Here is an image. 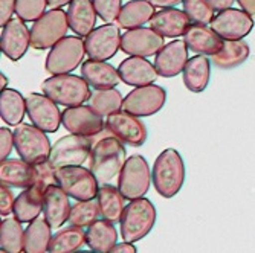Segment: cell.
Here are the masks:
<instances>
[{
    "instance_id": "1",
    "label": "cell",
    "mask_w": 255,
    "mask_h": 253,
    "mask_svg": "<svg viewBox=\"0 0 255 253\" xmlns=\"http://www.w3.org/2000/svg\"><path fill=\"white\" fill-rule=\"evenodd\" d=\"M92 151L89 157V168L97 177L100 185L110 183L123 171L127 154L126 144L118 139L107 127L95 136H90Z\"/></svg>"
},
{
    "instance_id": "2",
    "label": "cell",
    "mask_w": 255,
    "mask_h": 253,
    "mask_svg": "<svg viewBox=\"0 0 255 253\" xmlns=\"http://www.w3.org/2000/svg\"><path fill=\"white\" fill-rule=\"evenodd\" d=\"M153 186L164 198H173L182 189L185 181V164L182 156L174 148L162 151L153 165Z\"/></svg>"
},
{
    "instance_id": "3",
    "label": "cell",
    "mask_w": 255,
    "mask_h": 253,
    "mask_svg": "<svg viewBox=\"0 0 255 253\" xmlns=\"http://www.w3.org/2000/svg\"><path fill=\"white\" fill-rule=\"evenodd\" d=\"M156 208L154 204L144 197L130 200L121 217V237L124 241L136 243L145 238L154 227Z\"/></svg>"
},
{
    "instance_id": "4",
    "label": "cell",
    "mask_w": 255,
    "mask_h": 253,
    "mask_svg": "<svg viewBox=\"0 0 255 253\" xmlns=\"http://www.w3.org/2000/svg\"><path fill=\"white\" fill-rule=\"evenodd\" d=\"M41 90L44 95L54 99L58 105L75 107L81 105L90 98L89 83L78 75L60 74L43 81Z\"/></svg>"
},
{
    "instance_id": "5",
    "label": "cell",
    "mask_w": 255,
    "mask_h": 253,
    "mask_svg": "<svg viewBox=\"0 0 255 253\" xmlns=\"http://www.w3.org/2000/svg\"><path fill=\"white\" fill-rule=\"evenodd\" d=\"M86 54V44L80 35H66L51 48L46 57L44 69L51 75L71 74L83 64Z\"/></svg>"
},
{
    "instance_id": "6",
    "label": "cell",
    "mask_w": 255,
    "mask_h": 253,
    "mask_svg": "<svg viewBox=\"0 0 255 253\" xmlns=\"http://www.w3.org/2000/svg\"><path fill=\"white\" fill-rule=\"evenodd\" d=\"M14 133V148L20 159L37 165L51 156V141L46 136V131L31 124H20L15 127Z\"/></svg>"
},
{
    "instance_id": "7",
    "label": "cell",
    "mask_w": 255,
    "mask_h": 253,
    "mask_svg": "<svg viewBox=\"0 0 255 253\" xmlns=\"http://www.w3.org/2000/svg\"><path fill=\"white\" fill-rule=\"evenodd\" d=\"M67 29H71L67 12L61 8H52L34 21L31 28V48L35 51L51 49L66 37Z\"/></svg>"
},
{
    "instance_id": "8",
    "label": "cell",
    "mask_w": 255,
    "mask_h": 253,
    "mask_svg": "<svg viewBox=\"0 0 255 253\" xmlns=\"http://www.w3.org/2000/svg\"><path fill=\"white\" fill-rule=\"evenodd\" d=\"M151 181V171L145 157L131 154L118 175V188L127 200H134L148 192Z\"/></svg>"
},
{
    "instance_id": "9",
    "label": "cell",
    "mask_w": 255,
    "mask_h": 253,
    "mask_svg": "<svg viewBox=\"0 0 255 253\" xmlns=\"http://www.w3.org/2000/svg\"><path fill=\"white\" fill-rule=\"evenodd\" d=\"M92 151V141L87 136L74 134L63 136L58 139L51 150L49 162L58 169L63 167H75L83 165L89 160Z\"/></svg>"
},
{
    "instance_id": "10",
    "label": "cell",
    "mask_w": 255,
    "mask_h": 253,
    "mask_svg": "<svg viewBox=\"0 0 255 253\" xmlns=\"http://www.w3.org/2000/svg\"><path fill=\"white\" fill-rule=\"evenodd\" d=\"M58 185L75 200H90L97 198L98 180L90 171V168H83V165L63 167L57 169Z\"/></svg>"
},
{
    "instance_id": "11",
    "label": "cell",
    "mask_w": 255,
    "mask_h": 253,
    "mask_svg": "<svg viewBox=\"0 0 255 253\" xmlns=\"http://www.w3.org/2000/svg\"><path fill=\"white\" fill-rule=\"evenodd\" d=\"M167 102V91L164 87L157 84H147L139 85L128 91V95L124 98L123 110L127 113H131L134 116L145 118L153 116L157 111L162 110V107Z\"/></svg>"
},
{
    "instance_id": "12",
    "label": "cell",
    "mask_w": 255,
    "mask_h": 253,
    "mask_svg": "<svg viewBox=\"0 0 255 253\" xmlns=\"http://www.w3.org/2000/svg\"><path fill=\"white\" fill-rule=\"evenodd\" d=\"M121 37L120 26L113 23H106L100 28H95L84 40L89 58L101 61L113 58L121 49Z\"/></svg>"
},
{
    "instance_id": "13",
    "label": "cell",
    "mask_w": 255,
    "mask_h": 253,
    "mask_svg": "<svg viewBox=\"0 0 255 253\" xmlns=\"http://www.w3.org/2000/svg\"><path fill=\"white\" fill-rule=\"evenodd\" d=\"M26 113L31 122L46 133L58 131L63 124V113L57 102L44 93H29L26 96Z\"/></svg>"
},
{
    "instance_id": "14",
    "label": "cell",
    "mask_w": 255,
    "mask_h": 253,
    "mask_svg": "<svg viewBox=\"0 0 255 253\" xmlns=\"http://www.w3.org/2000/svg\"><path fill=\"white\" fill-rule=\"evenodd\" d=\"M106 127L126 145L134 148L144 145L148 136L147 127L139 119V116H134V114L124 110L115 111L110 116H107Z\"/></svg>"
},
{
    "instance_id": "15",
    "label": "cell",
    "mask_w": 255,
    "mask_h": 253,
    "mask_svg": "<svg viewBox=\"0 0 255 253\" xmlns=\"http://www.w3.org/2000/svg\"><path fill=\"white\" fill-rule=\"evenodd\" d=\"M165 46L164 37L153 28L128 29L121 37V51L130 57H153Z\"/></svg>"
},
{
    "instance_id": "16",
    "label": "cell",
    "mask_w": 255,
    "mask_h": 253,
    "mask_svg": "<svg viewBox=\"0 0 255 253\" xmlns=\"http://www.w3.org/2000/svg\"><path fill=\"white\" fill-rule=\"evenodd\" d=\"M211 28L223 40H243L254 29V20L245 9L228 8L216 14Z\"/></svg>"
},
{
    "instance_id": "17",
    "label": "cell",
    "mask_w": 255,
    "mask_h": 253,
    "mask_svg": "<svg viewBox=\"0 0 255 253\" xmlns=\"http://www.w3.org/2000/svg\"><path fill=\"white\" fill-rule=\"evenodd\" d=\"M63 127L74 134L95 136L106 128L104 119L90 105H75L66 107L63 111Z\"/></svg>"
},
{
    "instance_id": "18",
    "label": "cell",
    "mask_w": 255,
    "mask_h": 253,
    "mask_svg": "<svg viewBox=\"0 0 255 253\" xmlns=\"http://www.w3.org/2000/svg\"><path fill=\"white\" fill-rule=\"evenodd\" d=\"M31 46V31L28 29L25 20L20 17L11 18L2 28L0 35V49L11 61H18L25 55Z\"/></svg>"
},
{
    "instance_id": "19",
    "label": "cell",
    "mask_w": 255,
    "mask_h": 253,
    "mask_svg": "<svg viewBox=\"0 0 255 253\" xmlns=\"http://www.w3.org/2000/svg\"><path fill=\"white\" fill-rule=\"evenodd\" d=\"M188 61V46L185 40H173L167 43L154 57V67L159 77L173 78L183 72Z\"/></svg>"
},
{
    "instance_id": "20",
    "label": "cell",
    "mask_w": 255,
    "mask_h": 253,
    "mask_svg": "<svg viewBox=\"0 0 255 253\" xmlns=\"http://www.w3.org/2000/svg\"><path fill=\"white\" fill-rule=\"evenodd\" d=\"M190 17L185 11L177 8H162V11L154 12L148 26L165 38H177L187 32L190 28Z\"/></svg>"
},
{
    "instance_id": "21",
    "label": "cell",
    "mask_w": 255,
    "mask_h": 253,
    "mask_svg": "<svg viewBox=\"0 0 255 253\" xmlns=\"http://www.w3.org/2000/svg\"><path fill=\"white\" fill-rule=\"evenodd\" d=\"M72 204L69 201V194L58 185H52L44 191L43 215L52 226V229H60L71 215Z\"/></svg>"
},
{
    "instance_id": "22",
    "label": "cell",
    "mask_w": 255,
    "mask_h": 253,
    "mask_svg": "<svg viewBox=\"0 0 255 253\" xmlns=\"http://www.w3.org/2000/svg\"><path fill=\"white\" fill-rule=\"evenodd\" d=\"M118 71L121 81L131 87L153 84L159 77L154 64L144 57H128L123 60Z\"/></svg>"
},
{
    "instance_id": "23",
    "label": "cell",
    "mask_w": 255,
    "mask_h": 253,
    "mask_svg": "<svg viewBox=\"0 0 255 253\" xmlns=\"http://www.w3.org/2000/svg\"><path fill=\"white\" fill-rule=\"evenodd\" d=\"M34 165L23 159H5L0 162V185L26 189L34 186Z\"/></svg>"
},
{
    "instance_id": "24",
    "label": "cell",
    "mask_w": 255,
    "mask_h": 253,
    "mask_svg": "<svg viewBox=\"0 0 255 253\" xmlns=\"http://www.w3.org/2000/svg\"><path fill=\"white\" fill-rule=\"evenodd\" d=\"M183 40L190 51L206 57L217 54L223 44V38L213 28L199 25V23H194L187 29V32L183 34Z\"/></svg>"
},
{
    "instance_id": "25",
    "label": "cell",
    "mask_w": 255,
    "mask_h": 253,
    "mask_svg": "<svg viewBox=\"0 0 255 253\" xmlns=\"http://www.w3.org/2000/svg\"><path fill=\"white\" fill-rule=\"evenodd\" d=\"M97 9L94 0H72L67 8L71 31L80 37H87L97 25Z\"/></svg>"
},
{
    "instance_id": "26",
    "label": "cell",
    "mask_w": 255,
    "mask_h": 253,
    "mask_svg": "<svg viewBox=\"0 0 255 253\" xmlns=\"http://www.w3.org/2000/svg\"><path fill=\"white\" fill-rule=\"evenodd\" d=\"M81 77L94 88H109L117 87L121 81L120 71H117L112 64L89 58L81 64Z\"/></svg>"
},
{
    "instance_id": "27",
    "label": "cell",
    "mask_w": 255,
    "mask_h": 253,
    "mask_svg": "<svg viewBox=\"0 0 255 253\" xmlns=\"http://www.w3.org/2000/svg\"><path fill=\"white\" fill-rule=\"evenodd\" d=\"M86 244L92 252L107 253L118 244V232L112 221L103 218L92 223L86 231Z\"/></svg>"
},
{
    "instance_id": "28",
    "label": "cell",
    "mask_w": 255,
    "mask_h": 253,
    "mask_svg": "<svg viewBox=\"0 0 255 253\" xmlns=\"http://www.w3.org/2000/svg\"><path fill=\"white\" fill-rule=\"evenodd\" d=\"M154 8L156 6L148 0H130L121 8V12L117 18L118 26L126 31L144 26L154 15Z\"/></svg>"
},
{
    "instance_id": "29",
    "label": "cell",
    "mask_w": 255,
    "mask_h": 253,
    "mask_svg": "<svg viewBox=\"0 0 255 253\" xmlns=\"http://www.w3.org/2000/svg\"><path fill=\"white\" fill-rule=\"evenodd\" d=\"M44 204V191L38 186H29L15 197L14 201V217L21 223H31L43 211Z\"/></svg>"
},
{
    "instance_id": "30",
    "label": "cell",
    "mask_w": 255,
    "mask_h": 253,
    "mask_svg": "<svg viewBox=\"0 0 255 253\" xmlns=\"http://www.w3.org/2000/svg\"><path fill=\"white\" fill-rule=\"evenodd\" d=\"M211 78V61L206 55H196L187 61L183 69V84L190 91L200 93L208 87Z\"/></svg>"
},
{
    "instance_id": "31",
    "label": "cell",
    "mask_w": 255,
    "mask_h": 253,
    "mask_svg": "<svg viewBox=\"0 0 255 253\" xmlns=\"http://www.w3.org/2000/svg\"><path fill=\"white\" fill-rule=\"evenodd\" d=\"M52 226L43 217H37L29 223L25 231V253H44L49 252V244L52 240Z\"/></svg>"
},
{
    "instance_id": "32",
    "label": "cell",
    "mask_w": 255,
    "mask_h": 253,
    "mask_svg": "<svg viewBox=\"0 0 255 253\" xmlns=\"http://www.w3.org/2000/svg\"><path fill=\"white\" fill-rule=\"evenodd\" d=\"M97 200L100 204V211H101L103 218H106L112 223L121 221V217L126 209V204H124L126 197L123 195L120 188H115V186L109 185V183H104V185H101L98 188Z\"/></svg>"
},
{
    "instance_id": "33",
    "label": "cell",
    "mask_w": 255,
    "mask_h": 253,
    "mask_svg": "<svg viewBox=\"0 0 255 253\" xmlns=\"http://www.w3.org/2000/svg\"><path fill=\"white\" fill-rule=\"evenodd\" d=\"M251 49L245 40H223L222 49L211 55V63L220 69H234L249 58Z\"/></svg>"
},
{
    "instance_id": "34",
    "label": "cell",
    "mask_w": 255,
    "mask_h": 253,
    "mask_svg": "<svg viewBox=\"0 0 255 253\" xmlns=\"http://www.w3.org/2000/svg\"><path fill=\"white\" fill-rule=\"evenodd\" d=\"M26 113V98L14 88H3L0 93V118L6 125L17 127Z\"/></svg>"
},
{
    "instance_id": "35",
    "label": "cell",
    "mask_w": 255,
    "mask_h": 253,
    "mask_svg": "<svg viewBox=\"0 0 255 253\" xmlns=\"http://www.w3.org/2000/svg\"><path fill=\"white\" fill-rule=\"evenodd\" d=\"M84 227L71 224L69 227H64L58 231L49 244L51 253H72L77 250H81L86 244V232Z\"/></svg>"
},
{
    "instance_id": "36",
    "label": "cell",
    "mask_w": 255,
    "mask_h": 253,
    "mask_svg": "<svg viewBox=\"0 0 255 253\" xmlns=\"http://www.w3.org/2000/svg\"><path fill=\"white\" fill-rule=\"evenodd\" d=\"M25 247V231L18 218L3 217L0 223V249L5 253H18Z\"/></svg>"
},
{
    "instance_id": "37",
    "label": "cell",
    "mask_w": 255,
    "mask_h": 253,
    "mask_svg": "<svg viewBox=\"0 0 255 253\" xmlns=\"http://www.w3.org/2000/svg\"><path fill=\"white\" fill-rule=\"evenodd\" d=\"M90 107L94 108L97 113H100L101 116L107 118L112 113L123 110V102L124 98L121 95V91L117 90L115 87H109V88H95L90 93L89 98Z\"/></svg>"
},
{
    "instance_id": "38",
    "label": "cell",
    "mask_w": 255,
    "mask_h": 253,
    "mask_svg": "<svg viewBox=\"0 0 255 253\" xmlns=\"http://www.w3.org/2000/svg\"><path fill=\"white\" fill-rule=\"evenodd\" d=\"M101 215L100 204L97 198L90 200H77L72 206L71 215H69V223L80 227H89L92 223H95Z\"/></svg>"
},
{
    "instance_id": "39",
    "label": "cell",
    "mask_w": 255,
    "mask_h": 253,
    "mask_svg": "<svg viewBox=\"0 0 255 253\" xmlns=\"http://www.w3.org/2000/svg\"><path fill=\"white\" fill-rule=\"evenodd\" d=\"M183 11L188 14L190 20L199 25H210L214 20V8L208 0H183Z\"/></svg>"
},
{
    "instance_id": "40",
    "label": "cell",
    "mask_w": 255,
    "mask_h": 253,
    "mask_svg": "<svg viewBox=\"0 0 255 253\" xmlns=\"http://www.w3.org/2000/svg\"><path fill=\"white\" fill-rule=\"evenodd\" d=\"M48 0H15V14L25 21H35L44 12Z\"/></svg>"
},
{
    "instance_id": "41",
    "label": "cell",
    "mask_w": 255,
    "mask_h": 253,
    "mask_svg": "<svg viewBox=\"0 0 255 253\" xmlns=\"http://www.w3.org/2000/svg\"><path fill=\"white\" fill-rule=\"evenodd\" d=\"M35 171V180H34V186H38L41 191H46L49 186L57 185V168L48 160H44L41 164L34 165Z\"/></svg>"
},
{
    "instance_id": "42",
    "label": "cell",
    "mask_w": 255,
    "mask_h": 253,
    "mask_svg": "<svg viewBox=\"0 0 255 253\" xmlns=\"http://www.w3.org/2000/svg\"><path fill=\"white\" fill-rule=\"evenodd\" d=\"M94 5L98 17L106 23H112L117 20L123 8L121 0H94Z\"/></svg>"
},
{
    "instance_id": "43",
    "label": "cell",
    "mask_w": 255,
    "mask_h": 253,
    "mask_svg": "<svg viewBox=\"0 0 255 253\" xmlns=\"http://www.w3.org/2000/svg\"><path fill=\"white\" fill-rule=\"evenodd\" d=\"M14 194L9 186L0 185V214L2 217H8L14 211Z\"/></svg>"
},
{
    "instance_id": "44",
    "label": "cell",
    "mask_w": 255,
    "mask_h": 253,
    "mask_svg": "<svg viewBox=\"0 0 255 253\" xmlns=\"http://www.w3.org/2000/svg\"><path fill=\"white\" fill-rule=\"evenodd\" d=\"M14 148V133L8 128H0V159L5 160Z\"/></svg>"
},
{
    "instance_id": "45",
    "label": "cell",
    "mask_w": 255,
    "mask_h": 253,
    "mask_svg": "<svg viewBox=\"0 0 255 253\" xmlns=\"http://www.w3.org/2000/svg\"><path fill=\"white\" fill-rule=\"evenodd\" d=\"M15 14V0H0V25L2 28Z\"/></svg>"
},
{
    "instance_id": "46",
    "label": "cell",
    "mask_w": 255,
    "mask_h": 253,
    "mask_svg": "<svg viewBox=\"0 0 255 253\" xmlns=\"http://www.w3.org/2000/svg\"><path fill=\"white\" fill-rule=\"evenodd\" d=\"M112 252H113V253H136L137 250H136V247L133 246V243L124 241V243H120V244L115 246Z\"/></svg>"
},
{
    "instance_id": "47",
    "label": "cell",
    "mask_w": 255,
    "mask_h": 253,
    "mask_svg": "<svg viewBox=\"0 0 255 253\" xmlns=\"http://www.w3.org/2000/svg\"><path fill=\"white\" fill-rule=\"evenodd\" d=\"M213 8L216 11H223V9H228V8H233V5L236 3V0H208Z\"/></svg>"
},
{
    "instance_id": "48",
    "label": "cell",
    "mask_w": 255,
    "mask_h": 253,
    "mask_svg": "<svg viewBox=\"0 0 255 253\" xmlns=\"http://www.w3.org/2000/svg\"><path fill=\"white\" fill-rule=\"evenodd\" d=\"M156 8H174L179 3H183V0H150Z\"/></svg>"
},
{
    "instance_id": "49",
    "label": "cell",
    "mask_w": 255,
    "mask_h": 253,
    "mask_svg": "<svg viewBox=\"0 0 255 253\" xmlns=\"http://www.w3.org/2000/svg\"><path fill=\"white\" fill-rule=\"evenodd\" d=\"M242 9H245L248 14L255 17V0H237Z\"/></svg>"
},
{
    "instance_id": "50",
    "label": "cell",
    "mask_w": 255,
    "mask_h": 253,
    "mask_svg": "<svg viewBox=\"0 0 255 253\" xmlns=\"http://www.w3.org/2000/svg\"><path fill=\"white\" fill-rule=\"evenodd\" d=\"M72 0H48V5L51 8H63L66 6L67 3H71Z\"/></svg>"
},
{
    "instance_id": "51",
    "label": "cell",
    "mask_w": 255,
    "mask_h": 253,
    "mask_svg": "<svg viewBox=\"0 0 255 253\" xmlns=\"http://www.w3.org/2000/svg\"><path fill=\"white\" fill-rule=\"evenodd\" d=\"M0 78H2V90H3V88H6V84H8V80L5 78V75H3V74H0Z\"/></svg>"
}]
</instances>
